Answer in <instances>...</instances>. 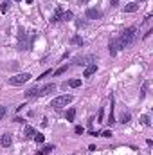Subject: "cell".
Segmentation results:
<instances>
[{"label":"cell","instance_id":"1","mask_svg":"<svg viewBox=\"0 0 153 155\" xmlns=\"http://www.w3.org/2000/svg\"><path fill=\"white\" fill-rule=\"evenodd\" d=\"M137 38V27H128L121 33V36L117 38V43H119V49H124L128 47L130 43H133Z\"/></svg>","mask_w":153,"mask_h":155},{"label":"cell","instance_id":"2","mask_svg":"<svg viewBox=\"0 0 153 155\" xmlns=\"http://www.w3.org/2000/svg\"><path fill=\"white\" fill-rule=\"evenodd\" d=\"M72 101H74V96H70V94H63V96L54 98V99L51 101V106L56 108V110H59V108H65L67 105H70Z\"/></svg>","mask_w":153,"mask_h":155},{"label":"cell","instance_id":"3","mask_svg":"<svg viewBox=\"0 0 153 155\" xmlns=\"http://www.w3.org/2000/svg\"><path fill=\"white\" fill-rule=\"evenodd\" d=\"M31 78H33V76H31L29 72H20V74H15V76L7 78V83H9V85H13V87H20V85L27 83Z\"/></svg>","mask_w":153,"mask_h":155},{"label":"cell","instance_id":"4","mask_svg":"<svg viewBox=\"0 0 153 155\" xmlns=\"http://www.w3.org/2000/svg\"><path fill=\"white\" fill-rule=\"evenodd\" d=\"M86 61H88V63H96V58L94 56H76L72 60L74 65H86Z\"/></svg>","mask_w":153,"mask_h":155},{"label":"cell","instance_id":"5","mask_svg":"<svg viewBox=\"0 0 153 155\" xmlns=\"http://www.w3.org/2000/svg\"><path fill=\"white\" fill-rule=\"evenodd\" d=\"M54 90H56V85L54 83H49V85H45L43 88H40V90H38V98H43V96H47V94H51Z\"/></svg>","mask_w":153,"mask_h":155},{"label":"cell","instance_id":"6","mask_svg":"<svg viewBox=\"0 0 153 155\" xmlns=\"http://www.w3.org/2000/svg\"><path fill=\"white\" fill-rule=\"evenodd\" d=\"M101 11L99 9H96V7H88L86 9V18H90V20H97V18H101Z\"/></svg>","mask_w":153,"mask_h":155},{"label":"cell","instance_id":"7","mask_svg":"<svg viewBox=\"0 0 153 155\" xmlns=\"http://www.w3.org/2000/svg\"><path fill=\"white\" fill-rule=\"evenodd\" d=\"M96 72H97V63H88V65H86V69H85V72H83V76L85 78H90Z\"/></svg>","mask_w":153,"mask_h":155},{"label":"cell","instance_id":"8","mask_svg":"<svg viewBox=\"0 0 153 155\" xmlns=\"http://www.w3.org/2000/svg\"><path fill=\"white\" fill-rule=\"evenodd\" d=\"M108 51H110V54H112V56H115V54L119 52V43H117V38H114V40L110 41V45H108Z\"/></svg>","mask_w":153,"mask_h":155},{"label":"cell","instance_id":"9","mask_svg":"<svg viewBox=\"0 0 153 155\" xmlns=\"http://www.w3.org/2000/svg\"><path fill=\"white\" fill-rule=\"evenodd\" d=\"M34 135H36V130L27 124V126L24 128V137H25V139H34Z\"/></svg>","mask_w":153,"mask_h":155},{"label":"cell","instance_id":"10","mask_svg":"<svg viewBox=\"0 0 153 155\" xmlns=\"http://www.w3.org/2000/svg\"><path fill=\"white\" fill-rule=\"evenodd\" d=\"M135 11H139V4L137 2H130V4L124 6V13H135Z\"/></svg>","mask_w":153,"mask_h":155},{"label":"cell","instance_id":"11","mask_svg":"<svg viewBox=\"0 0 153 155\" xmlns=\"http://www.w3.org/2000/svg\"><path fill=\"white\" fill-rule=\"evenodd\" d=\"M61 16H63V9L61 7H56L54 13H52V16H51V22H59Z\"/></svg>","mask_w":153,"mask_h":155},{"label":"cell","instance_id":"12","mask_svg":"<svg viewBox=\"0 0 153 155\" xmlns=\"http://www.w3.org/2000/svg\"><path fill=\"white\" fill-rule=\"evenodd\" d=\"M61 87H63V88H67V87H72V88H78V87H81V79H70L69 83H63Z\"/></svg>","mask_w":153,"mask_h":155},{"label":"cell","instance_id":"13","mask_svg":"<svg viewBox=\"0 0 153 155\" xmlns=\"http://www.w3.org/2000/svg\"><path fill=\"white\" fill-rule=\"evenodd\" d=\"M0 143H2L4 148H7V146H11V143H13V137H11L9 134H4V135H2V141H0Z\"/></svg>","mask_w":153,"mask_h":155},{"label":"cell","instance_id":"14","mask_svg":"<svg viewBox=\"0 0 153 155\" xmlns=\"http://www.w3.org/2000/svg\"><path fill=\"white\" fill-rule=\"evenodd\" d=\"M130 117H132V116H130L128 112H123V114H121V117H119V121H121L123 124H128V123H130Z\"/></svg>","mask_w":153,"mask_h":155},{"label":"cell","instance_id":"15","mask_svg":"<svg viewBox=\"0 0 153 155\" xmlns=\"http://www.w3.org/2000/svg\"><path fill=\"white\" fill-rule=\"evenodd\" d=\"M70 43H72V45H79V47H81V45H83V38L76 34V36H72V40H70Z\"/></svg>","mask_w":153,"mask_h":155},{"label":"cell","instance_id":"16","mask_svg":"<svg viewBox=\"0 0 153 155\" xmlns=\"http://www.w3.org/2000/svg\"><path fill=\"white\" fill-rule=\"evenodd\" d=\"M108 123H110V124L115 123V117H114V98H112V106H110V116H108Z\"/></svg>","mask_w":153,"mask_h":155},{"label":"cell","instance_id":"17","mask_svg":"<svg viewBox=\"0 0 153 155\" xmlns=\"http://www.w3.org/2000/svg\"><path fill=\"white\" fill-rule=\"evenodd\" d=\"M76 117V108H69L67 110V121H74Z\"/></svg>","mask_w":153,"mask_h":155},{"label":"cell","instance_id":"18","mask_svg":"<svg viewBox=\"0 0 153 155\" xmlns=\"http://www.w3.org/2000/svg\"><path fill=\"white\" fill-rule=\"evenodd\" d=\"M52 150H54V146H52V144H47V146H45V148H43V150H41V151H38V153H36V155H45V153H51V151H52Z\"/></svg>","mask_w":153,"mask_h":155},{"label":"cell","instance_id":"19","mask_svg":"<svg viewBox=\"0 0 153 155\" xmlns=\"http://www.w3.org/2000/svg\"><path fill=\"white\" fill-rule=\"evenodd\" d=\"M67 69H69V65H61L59 69H56V71H54V76H61L63 72H67Z\"/></svg>","mask_w":153,"mask_h":155},{"label":"cell","instance_id":"20","mask_svg":"<svg viewBox=\"0 0 153 155\" xmlns=\"http://www.w3.org/2000/svg\"><path fill=\"white\" fill-rule=\"evenodd\" d=\"M141 123H142L144 126H149V124H151V121H149V116H141Z\"/></svg>","mask_w":153,"mask_h":155},{"label":"cell","instance_id":"21","mask_svg":"<svg viewBox=\"0 0 153 155\" xmlns=\"http://www.w3.org/2000/svg\"><path fill=\"white\" fill-rule=\"evenodd\" d=\"M34 141H36V143H40V144H41V143H43V141H45V135H43V134H38V132H36V135H34Z\"/></svg>","mask_w":153,"mask_h":155},{"label":"cell","instance_id":"22","mask_svg":"<svg viewBox=\"0 0 153 155\" xmlns=\"http://www.w3.org/2000/svg\"><path fill=\"white\" fill-rule=\"evenodd\" d=\"M74 15H72V11H63V16H61V20H70Z\"/></svg>","mask_w":153,"mask_h":155},{"label":"cell","instance_id":"23","mask_svg":"<svg viewBox=\"0 0 153 155\" xmlns=\"http://www.w3.org/2000/svg\"><path fill=\"white\" fill-rule=\"evenodd\" d=\"M7 9H9V4H7V2H4V4H2V7H0V11H2V13L6 15V13H7Z\"/></svg>","mask_w":153,"mask_h":155},{"label":"cell","instance_id":"24","mask_svg":"<svg viewBox=\"0 0 153 155\" xmlns=\"http://www.w3.org/2000/svg\"><path fill=\"white\" fill-rule=\"evenodd\" d=\"M6 112H7V110H6V106H0V121H2V117L6 116Z\"/></svg>","mask_w":153,"mask_h":155},{"label":"cell","instance_id":"25","mask_svg":"<svg viewBox=\"0 0 153 155\" xmlns=\"http://www.w3.org/2000/svg\"><path fill=\"white\" fill-rule=\"evenodd\" d=\"M74 132H76V134H83L85 128H83V126H76V128H74Z\"/></svg>","mask_w":153,"mask_h":155},{"label":"cell","instance_id":"26","mask_svg":"<svg viewBox=\"0 0 153 155\" xmlns=\"http://www.w3.org/2000/svg\"><path fill=\"white\" fill-rule=\"evenodd\" d=\"M103 137H112V132L110 130H104L103 132Z\"/></svg>","mask_w":153,"mask_h":155},{"label":"cell","instance_id":"27","mask_svg":"<svg viewBox=\"0 0 153 155\" xmlns=\"http://www.w3.org/2000/svg\"><path fill=\"white\" fill-rule=\"evenodd\" d=\"M88 2H90V0H78V6H86Z\"/></svg>","mask_w":153,"mask_h":155},{"label":"cell","instance_id":"28","mask_svg":"<svg viewBox=\"0 0 153 155\" xmlns=\"http://www.w3.org/2000/svg\"><path fill=\"white\" fill-rule=\"evenodd\" d=\"M49 74H52V71H47V72H43V74H41V76L38 78V79H43V78H47Z\"/></svg>","mask_w":153,"mask_h":155},{"label":"cell","instance_id":"29","mask_svg":"<svg viewBox=\"0 0 153 155\" xmlns=\"http://www.w3.org/2000/svg\"><path fill=\"white\" fill-rule=\"evenodd\" d=\"M103 114H104V110L101 108V110H99V123H103Z\"/></svg>","mask_w":153,"mask_h":155},{"label":"cell","instance_id":"30","mask_svg":"<svg viewBox=\"0 0 153 155\" xmlns=\"http://www.w3.org/2000/svg\"><path fill=\"white\" fill-rule=\"evenodd\" d=\"M117 4H119V0H110V6H112V7H115Z\"/></svg>","mask_w":153,"mask_h":155},{"label":"cell","instance_id":"31","mask_svg":"<svg viewBox=\"0 0 153 155\" xmlns=\"http://www.w3.org/2000/svg\"><path fill=\"white\" fill-rule=\"evenodd\" d=\"M25 2H27V4H33V0H25Z\"/></svg>","mask_w":153,"mask_h":155},{"label":"cell","instance_id":"32","mask_svg":"<svg viewBox=\"0 0 153 155\" xmlns=\"http://www.w3.org/2000/svg\"><path fill=\"white\" fill-rule=\"evenodd\" d=\"M15 2H22V0H15Z\"/></svg>","mask_w":153,"mask_h":155},{"label":"cell","instance_id":"33","mask_svg":"<svg viewBox=\"0 0 153 155\" xmlns=\"http://www.w3.org/2000/svg\"><path fill=\"white\" fill-rule=\"evenodd\" d=\"M139 2H144V0H139Z\"/></svg>","mask_w":153,"mask_h":155}]
</instances>
